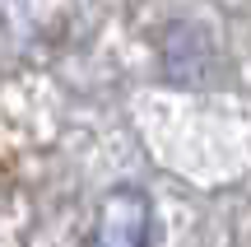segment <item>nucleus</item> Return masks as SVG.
<instances>
[{
  "label": "nucleus",
  "instance_id": "obj_1",
  "mask_svg": "<svg viewBox=\"0 0 251 247\" xmlns=\"http://www.w3.org/2000/svg\"><path fill=\"white\" fill-rule=\"evenodd\" d=\"M153 238V201L140 187H112L98 205L93 247H149Z\"/></svg>",
  "mask_w": 251,
  "mask_h": 247
}]
</instances>
